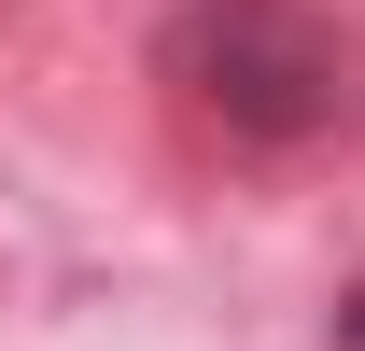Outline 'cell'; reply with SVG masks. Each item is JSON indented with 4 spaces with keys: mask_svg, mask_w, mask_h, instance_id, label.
Segmentation results:
<instances>
[{
    "mask_svg": "<svg viewBox=\"0 0 365 351\" xmlns=\"http://www.w3.org/2000/svg\"><path fill=\"white\" fill-rule=\"evenodd\" d=\"M197 29L225 43V56H211V71H225V85H211V113H239V127H309V113H323L337 56L309 43V14H281V0H211Z\"/></svg>",
    "mask_w": 365,
    "mask_h": 351,
    "instance_id": "obj_1",
    "label": "cell"
}]
</instances>
